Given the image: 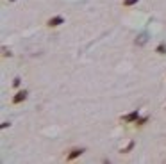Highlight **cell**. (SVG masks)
Listing matches in <instances>:
<instances>
[{
    "instance_id": "8",
    "label": "cell",
    "mask_w": 166,
    "mask_h": 164,
    "mask_svg": "<svg viewBox=\"0 0 166 164\" xmlns=\"http://www.w3.org/2000/svg\"><path fill=\"white\" fill-rule=\"evenodd\" d=\"M132 148H134V141H130L129 145H127V148H123V150H121V153H129Z\"/></svg>"
},
{
    "instance_id": "11",
    "label": "cell",
    "mask_w": 166,
    "mask_h": 164,
    "mask_svg": "<svg viewBox=\"0 0 166 164\" xmlns=\"http://www.w3.org/2000/svg\"><path fill=\"white\" fill-rule=\"evenodd\" d=\"M11 2H14V0H11Z\"/></svg>"
},
{
    "instance_id": "5",
    "label": "cell",
    "mask_w": 166,
    "mask_h": 164,
    "mask_svg": "<svg viewBox=\"0 0 166 164\" xmlns=\"http://www.w3.org/2000/svg\"><path fill=\"white\" fill-rule=\"evenodd\" d=\"M155 52H157V54H166V43H159L157 45V48H155Z\"/></svg>"
},
{
    "instance_id": "2",
    "label": "cell",
    "mask_w": 166,
    "mask_h": 164,
    "mask_svg": "<svg viewBox=\"0 0 166 164\" xmlns=\"http://www.w3.org/2000/svg\"><path fill=\"white\" fill-rule=\"evenodd\" d=\"M61 23H64V18L63 16H54V18H50L48 22H47L48 27H59Z\"/></svg>"
},
{
    "instance_id": "4",
    "label": "cell",
    "mask_w": 166,
    "mask_h": 164,
    "mask_svg": "<svg viewBox=\"0 0 166 164\" xmlns=\"http://www.w3.org/2000/svg\"><path fill=\"white\" fill-rule=\"evenodd\" d=\"M82 153H84V148H73V150H71L70 153H68V161H73L75 157H79V155H82Z\"/></svg>"
},
{
    "instance_id": "9",
    "label": "cell",
    "mask_w": 166,
    "mask_h": 164,
    "mask_svg": "<svg viewBox=\"0 0 166 164\" xmlns=\"http://www.w3.org/2000/svg\"><path fill=\"white\" fill-rule=\"evenodd\" d=\"M13 86H14V87H18V86H20V79H14V82H13Z\"/></svg>"
},
{
    "instance_id": "7",
    "label": "cell",
    "mask_w": 166,
    "mask_h": 164,
    "mask_svg": "<svg viewBox=\"0 0 166 164\" xmlns=\"http://www.w3.org/2000/svg\"><path fill=\"white\" fill-rule=\"evenodd\" d=\"M145 41H147V34H141V36L136 39V45H143Z\"/></svg>"
},
{
    "instance_id": "6",
    "label": "cell",
    "mask_w": 166,
    "mask_h": 164,
    "mask_svg": "<svg viewBox=\"0 0 166 164\" xmlns=\"http://www.w3.org/2000/svg\"><path fill=\"white\" fill-rule=\"evenodd\" d=\"M139 0H123V7H132L134 4H138Z\"/></svg>"
},
{
    "instance_id": "10",
    "label": "cell",
    "mask_w": 166,
    "mask_h": 164,
    "mask_svg": "<svg viewBox=\"0 0 166 164\" xmlns=\"http://www.w3.org/2000/svg\"><path fill=\"white\" fill-rule=\"evenodd\" d=\"M9 125H11V123H9V121H4V123H2V128H7Z\"/></svg>"
},
{
    "instance_id": "3",
    "label": "cell",
    "mask_w": 166,
    "mask_h": 164,
    "mask_svg": "<svg viewBox=\"0 0 166 164\" xmlns=\"http://www.w3.org/2000/svg\"><path fill=\"white\" fill-rule=\"evenodd\" d=\"M25 98H27V91H25V89H23V91H18L16 96H13V104H22Z\"/></svg>"
},
{
    "instance_id": "1",
    "label": "cell",
    "mask_w": 166,
    "mask_h": 164,
    "mask_svg": "<svg viewBox=\"0 0 166 164\" xmlns=\"http://www.w3.org/2000/svg\"><path fill=\"white\" fill-rule=\"evenodd\" d=\"M139 120V111H132L129 114L121 116V121H138Z\"/></svg>"
}]
</instances>
